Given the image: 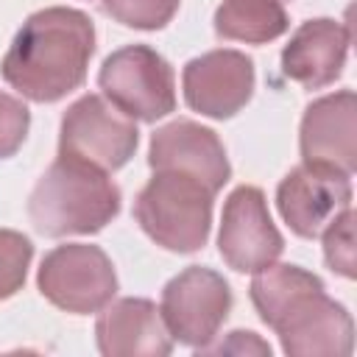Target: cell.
Listing matches in <instances>:
<instances>
[{"mask_svg":"<svg viewBox=\"0 0 357 357\" xmlns=\"http://www.w3.org/2000/svg\"><path fill=\"white\" fill-rule=\"evenodd\" d=\"M259 318L282 337L290 357H346L354 324L346 307L324 293V282L298 265H268L251 282Z\"/></svg>","mask_w":357,"mask_h":357,"instance_id":"1","label":"cell"},{"mask_svg":"<svg viewBox=\"0 0 357 357\" xmlns=\"http://www.w3.org/2000/svg\"><path fill=\"white\" fill-rule=\"evenodd\" d=\"M92 50L95 28L84 11L42 8L14 36L3 59V78L28 100L53 103L84 84Z\"/></svg>","mask_w":357,"mask_h":357,"instance_id":"2","label":"cell"},{"mask_svg":"<svg viewBox=\"0 0 357 357\" xmlns=\"http://www.w3.org/2000/svg\"><path fill=\"white\" fill-rule=\"evenodd\" d=\"M117 212L120 190L106 170L61 153L39 178L28 201L31 223L45 237L92 234Z\"/></svg>","mask_w":357,"mask_h":357,"instance_id":"3","label":"cell"},{"mask_svg":"<svg viewBox=\"0 0 357 357\" xmlns=\"http://www.w3.org/2000/svg\"><path fill=\"white\" fill-rule=\"evenodd\" d=\"M212 190L192 176L156 170L134 201L142 231L170 251H198L212 226Z\"/></svg>","mask_w":357,"mask_h":357,"instance_id":"4","label":"cell"},{"mask_svg":"<svg viewBox=\"0 0 357 357\" xmlns=\"http://www.w3.org/2000/svg\"><path fill=\"white\" fill-rule=\"evenodd\" d=\"M103 95L131 120L153 123L176 109L173 70L145 45H128L112 53L98 75Z\"/></svg>","mask_w":357,"mask_h":357,"instance_id":"5","label":"cell"},{"mask_svg":"<svg viewBox=\"0 0 357 357\" xmlns=\"http://www.w3.org/2000/svg\"><path fill=\"white\" fill-rule=\"evenodd\" d=\"M39 290L67 312H98L117 293V276L112 259L98 245L67 243L42 259Z\"/></svg>","mask_w":357,"mask_h":357,"instance_id":"6","label":"cell"},{"mask_svg":"<svg viewBox=\"0 0 357 357\" xmlns=\"http://www.w3.org/2000/svg\"><path fill=\"white\" fill-rule=\"evenodd\" d=\"M137 139L139 131L131 117L109 106L100 95H84L67 109L61 120L59 153L109 173L131 159Z\"/></svg>","mask_w":357,"mask_h":357,"instance_id":"7","label":"cell"},{"mask_svg":"<svg viewBox=\"0 0 357 357\" xmlns=\"http://www.w3.org/2000/svg\"><path fill=\"white\" fill-rule=\"evenodd\" d=\"M229 310L231 290L226 279L201 265H192L170 279L159 307L170 337L192 349H204L218 335Z\"/></svg>","mask_w":357,"mask_h":357,"instance_id":"8","label":"cell"},{"mask_svg":"<svg viewBox=\"0 0 357 357\" xmlns=\"http://www.w3.org/2000/svg\"><path fill=\"white\" fill-rule=\"evenodd\" d=\"M218 248L223 262L240 273H257L279 259L284 240L257 187H237L226 198Z\"/></svg>","mask_w":357,"mask_h":357,"instance_id":"9","label":"cell"},{"mask_svg":"<svg viewBox=\"0 0 357 357\" xmlns=\"http://www.w3.org/2000/svg\"><path fill=\"white\" fill-rule=\"evenodd\" d=\"M184 100L190 109L226 120L237 114L254 92V64L237 50H212L184 67Z\"/></svg>","mask_w":357,"mask_h":357,"instance_id":"10","label":"cell"},{"mask_svg":"<svg viewBox=\"0 0 357 357\" xmlns=\"http://www.w3.org/2000/svg\"><path fill=\"white\" fill-rule=\"evenodd\" d=\"M304 165L351 176L357 165V98L351 89L315 100L301 120Z\"/></svg>","mask_w":357,"mask_h":357,"instance_id":"11","label":"cell"},{"mask_svg":"<svg viewBox=\"0 0 357 357\" xmlns=\"http://www.w3.org/2000/svg\"><path fill=\"white\" fill-rule=\"evenodd\" d=\"M351 176L301 165L284 176L276 192L279 215L298 237H318L324 226L351 206Z\"/></svg>","mask_w":357,"mask_h":357,"instance_id":"12","label":"cell"},{"mask_svg":"<svg viewBox=\"0 0 357 357\" xmlns=\"http://www.w3.org/2000/svg\"><path fill=\"white\" fill-rule=\"evenodd\" d=\"M148 162L153 170H173L198 178L212 192H218L229 176V159L215 137V131L192 123V120H176L162 126L151 137V153Z\"/></svg>","mask_w":357,"mask_h":357,"instance_id":"13","label":"cell"},{"mask_svg":"<svg viewBox=\"0 0 357 357\" xmlns=\"http://www.w3.org/2000/svg\"><path fill=\"white\" fill-rule=\"evenodd\" d=\"M95 335L106 357H165L173 349L162 312L148 298L114 301L100 312Z\"/></svg>","mask_w":357,"mask_h":357,"instance_id":"14","label":"cell"},{"mask_svg":"<svg viewBox=\"0 0 357 357\" xmlns=\"http://www.w3.org/2000/svg\"><path fill=\"white\" fill-rule=\"evenodd\" d=\"M349 42H351L349 28L335 20L304 22L282 53L284 75L307 89L329 86L343 73Z\"/></svg>","mask_w":357,"mask_h":357,"instance_id":"15","label":"cell"},{"mask_svg":"<svg viewBox=\"0 0 357 357\" xmlns=\"http://www.w3.org/2000/svg\"><path fill=\"white\" fill-rule=\"evenodd\" d=\"M215 31L223 39L262 45L287 31V14L279 0H223L215 11Z\"/></svg>","mask_w":357,"mask_h":357,"instance_id":"16","label":"cell"},{"mask_svg":"<svg viewBox=\"0 0 357 357\" xmlns=\"http://www.w3.org/2000/svg\"><path fill=\"white\" fill-rule=\"evenodd\" d=\"M324 257L335 273L354 279L357 262H354V212H351V206H343L324 226Z\"/></svg>","mask_w":357,"mask_h":357,"instance_id":"17","label":"cell"},{"mask_svg":"<svg viewBox=\"0 0 357 357\" xmlns=\"http://www.w3.org/2000/svg\"><path fill=\"white\" fill-rule=\"evenodd\" d=\"M100 6L112 20L128 28L156 31L170 22L178 8V0H100Z\"/></svg>","mask_w":357,"mask_h":357,"instance_id":"18","label":"cell"},{"mask_svg":"<svg viewBox=\"0 0 357 357\" xmlns=\"http://www.w3.org/2000/svg\"><path fill=\"white\" fill-rule=\"evenodd\" d=\"M31 257H33V245L28 237L11 229H0V301L22 287Z\"/></svg>","mask_w":357,"mask_h":357,"instance_id":"19","label":"cell"},{"mask_svg":"<svg viewBox=\"0 0 357 357\" xmlns=\"http://www.w3.org/2000/svg\"><path fill=\"white\" fill-rule=\"evenodd\" d=\"M28 123H31V114L25 103L0 92V159L11 156L22 145L28 134Z\"/></svg>","mask_w":357,"mask_h":357,"instance_id":"20","label":"cell"},{"mask_svg":"<svg viewBox=\"0 0 357 357\" xmlns=\"http://www.w3.org/2000/svg\"><path fill=\"white\" fill-rule=\"evenodd\" d=\"M215 351H257V354H271V346L254 337V332H231V343L218 346Z\"/></svg>","mask_w":357,"mask_h":357,"instance_id":"21","label":"cell"}]
</instances>
